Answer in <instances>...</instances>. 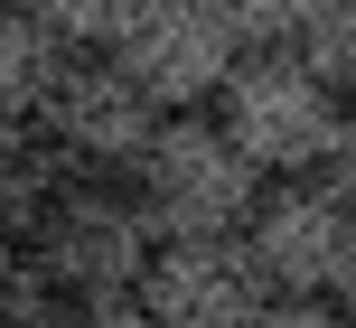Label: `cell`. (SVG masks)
Segmentation results:
<instances>
[{"instance_id":"cell-1","label":"cell","mask_w":356,"mask_h":328,"mask_svg":"<svg viewBox=\"0 0 356 328\" xmlns=\"http://www.w3.org/2000/svg\"><path fill=\"white\" fill-rule=\"evenodd\" d=\"M122 188L141 197L160 244H197V235H244L272 179L234 150V131L216 113H169L150 131V150L122 169Z\"/></svg>"},{"instance_id":"cell-10","label":"cell","mask_w":356,"mask_h":328,"mask_svg":"<svg viewBox=\"0 0 356 328\" xmlns=\"http://www.w3.org/2000/svg\"><path fill=\"white\" fill-rule=\"evenodd\" d=\"M29 10L47 19V28L66 38L75 56H113V47L131 38V19L150 10V0H29Z\"/></svg>"},{"instance_id":"cell-17","label":"cell","mask_w":356,"mask_h":328,"mask_svg":"<svg viewBox=\"0 0 356 328\" xmlns=\"http://www.w3.org/2000/svg\"><path fill=\"white\" fill-rule=\"evenodd\" d=\"M338 310H347V328H356V263H347V281H338Z\"/></svg>"},{"instance_id":"cell-13","label":"cell","mask_w":356,"mask_h":328,"mask_svg":"<svg viewBox=\"0 0 356 328\" xmlns=\"http://www.w3.org/2000/svg\"><path fill=\"white\" fill-rule=\"evenodd\" d=\"M216 10H225V28L244 38V47H291L319 0H216Z\"/></svg>"},{"instance_id":"cell-11","label":"cell","mask_w":356,"mask_h":328,"mask_svg":"<svg viewBox=\"0 0 356 328\" xmlns=\"http://www.w3.org/2000/svg\"><path fill=\"white\" fill-rule=\"evenodd\" d=\"M291 56H300L319 85L356 94V0H319V10H309V28L291 38Z\"/></svg>"},{"instance_id":"cell-7","label":"cell","mask_w":356,"mask_h":328,"mask_svg":"<svg viewBox=\"0 0 356 328\" xmlns=\"http://www.w3.org/2000/svg\"><path fill=\"white\" fill-rule=\"evenodd\" d=\"M169 113L150 104L141 85H131L113 56H75L66 85L47 94V113H38V131H47L56 150H66V169L85 179V169H131L150 150V131H160Z\"/></svg>"},{"instance_id":"cell-4","label":"cell","mask_w":356,"mask_h":328,"mask_svg":"<svg viewBox=\"0 0 356 328\" xmlns=\"http://www.w3.org/2000/svg\"><path fill=\"white\" fill-rule=\"evenodd\" d=\"M244 244H253V272L272 281V300H338L356 263V206L319 179H272Z\"/></svg>"},{"instance_id":"cell-6","label":"cell","mask_w":356,"mask_h":328,"mask_svg":"<svg viewBox=\"0 0 356 328\" xmlns=\"http://www.w3.org/2000/svg\"><path fill=\"white\" fill-rule=\"evenodd\" d=\"M131 300L150 310V328H263L272 281L253 272L244 235H197V244H160Z\"/></svg>"},{"instance_id":"cell-5","label":"cell","mask_w":356,"mask_h":328,"mask_svg":"<svg viewBox=\"0 0 356 328\" xmlns=\"http://www.w3.org/2000/svg\"><path fill=\"white\" fill-rule=\"evenodd\" d=\"M113 66H122L160 113H197V104L225 94L234 66H244V38L225 28L216 0H150V10L131 19V38L113 47Z\"/></svg>"},{"instance_id":"cell-14","label":"cell","mask_w":356,"mask_h":328,"mask_svg":"<svg viewBox=\"0 0 356 328\" xmlns=\"http://www.w3.org/2000/svg\"><path fill=\"white\" fill-rule=\"evenodd\" d=\"M47 328H150V310L141 300H66Z\"/></svg>"},{"instance_id":"cell-12","label":"cell","mask_w":356,"mask_h":328,"mask_svg":"<svg viewBox=\"0 0 356 328\" xmlns=\"http://www.w3.org/2000/svg\"><path fill=\"white\" fill-rule=\"evenodd\" d=\"M66 300L47 291V272L29 263V244H0V328H47Z\"/></svg>"},{"instance_id":"cell-2","label":"cell","mask_w":356,"mask_h":328,"mask_svg":"<svg viewBox=\"0 0 356 328\" xmlns=\"http://www.w3.org/2000/svg\"><path fill=\"white\" fill-rule=\"evenodd\" d=\"M216 122L234 131V150H244L263 179H319L328 141H338V122H347V94L319 85L291 47H244V66L216 94Z\"/></svg>"},{"instance_id":"cell-9","label":"cell","mask_w":356,"mask_h":328,"mask_svg":"<svg viewBox=\"0 0 356 328\" xmlns=\"http://www.w3.org/2000/svg\"><path fill=\"white\" fill-rule=\"evenodd\" d=\"M66 150L47 141L38 122H0V244H29L38 216L66 197Z\"/></svg>"},{"instance_id":"cell-3","label":"cell","mask_w":356,"mask_h":328,"mask_svg":"<svg viewBox=\"0 0 356 328\" xmlns=\"http://www.w3.org/2000/svg\"><path fill=\"white\" fill-rule=\"evenodd\" d=\"M150 254H160V235H150L141 197L113 188V179H66V197L29 235V263L47 272L56 300H131Z\"/></svg>"},{"instance_id":"cell-16","label":"cell","mask_w":356,"mask_h":328,"mask_svg":"<svg viewBox=\"0 0 356 328\" xmlns=\"http://www.w3.org/2000/svg\"><path fill=\"white\" fill-rule=\"evenodd\" d=\"M263 328H347V310L338 300H272Z\"/></svg>"},{"instance_id":"cell-15","label":"cell","mask_w":356,"mask_h":328,"mask_svg":"<svg viewBox=\"0 0 356 328\" xmlns=\"http://www.w3.org/2000/svg\"><path fill=\"white\" fill-rule=\"evenodd\" d=\"M319 188H338V197L356 206V104H347V122H338V141H328V160H319Z\"/></svg>"},{"instance_id":"cell-8","label":"cell","mask_w":356,"mask_h":328,"mask_svg":"<svg viewBox=\"0 0 356 328\" xmlns=\"http://www.w3.org/2000/svg\"><path fill=\"white\" fill-rule=\"evenodd\" d=\"M75 47L29 10V0H0V122H38L47 94L66 85Z\"/></svg>"}]
</instances>
